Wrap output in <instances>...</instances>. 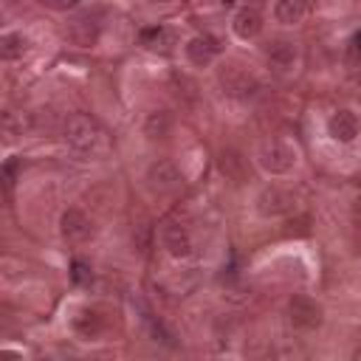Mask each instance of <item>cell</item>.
<instances>
[{"mask_svg": "<svg viewBox=\"0 0 361 361\" xmlns=\"http://www.w3.org/2000/svg\"><path fill=\"white\" fill-rule=\"evenodd\" d=\"M217 82L223 87V93L234 96V99H245L257 90V79L248 68H243L240 62H223L217 68Z\"/></svg>", "mask_w": 361, "mask_h": 361, "instance_id": "cell-2", "label": "cell"}, {"mask_svg": "<svg viewBox=\"0 0 361 361\" xmlns=\"http://www.w3.org/2000/svg\"><path fill=\"white\" fill-rule=\"evenodd\" d=\"M288 319H290V324L296 330H316L322 324V319H324V310L310 296H293L288 302Z\"/></svg>", "mask_w": 361, "mask_h": 361, "instance_id": "cell-4", "label": "cell"}, {"mask_svg": "<svg viewBox=\"0 0 361 361\" xmlns=\"http://www.w3.org/2000/svg\"><path fill=\"white\" fill-rule=\"evenodd\" d=\"M245 3H248V6H259L262 0H245Z\"/></svg>", "mask_w": 361, "mask_h": 361, "instance_id": "cell-23", "label": "cell"}, {"mask_svg": "<svg viewBox=\"0 0 361 361\" xmlns=\"http://www.w3.org/2000/svg\"><path fill=\"white\" fill-rule=\"evenodd\" d=\"M25 48H28V42L23 34H3L0 37V56L3 59H17L25 54Z\"/></svg>", "mask_w": 361, "mask_h": 361, "instance_id": "cell-18", "label": "cell"}, {"mask_svg": "<svg viewBox=\"0 0 361 361\" xmlns=\"http://www.w3.org/2000/svg\"><path fill=\"white\" fill-rule=\"evenodd\" d=\"M141 42L149 48V51H169L175 45V34L164 25H155V28H147L141 31Z\"/></svg>", "mask_w": 361, "mask_h": 361, "instance_id": "cell-16", "label": "cell"}, {"mask_svg": "<svg viewBox=\"0 0 361 361\" xmlns=\"http://www.w3.org/2000/svg\"><path fill=\"white\" fill-rule=\"evenodd\" d=\"M217 166H220V172H223L228 180H234V183H245V180H248V161H245L237 149H223L220 158H217Z\"/></svg>", "mask_w": 361, "mask_h": 361, "instance_id": "cell-12", "label": "cell"}, {"mask_svg": "<svg viewBox=\"0 0 361 361\" xmlns=\"http://www.w3.org/2000/svg\"><path fill=\"white\" fill-rule=\"evenodd\" d=\"M59 226H62V237H65L68 243H85V240H90V234H93L90 217H87L85 212H79V209H68V212L62 214Z\"/></svg>", "mask_w": 361, "mask_h": 361, "instance_id": "cell-9", "label": "cell"}, {"mask_svg": "<svg viewBox=\"0 0 361 361\" xmlns=\"http://www.w3.org/2000/svg\"><path fill=\"white\" fill-rule=\"evenodd\" d=\"M350 214H353V223L361 228V197H355V200H353V209H350Z\"/></svg>", "mask_w": 361, "mask_h": 361, "instance_id": "cell-21", "label": "cell"}, {"mask_svg": "<svg viewBox=\"0 0 361 361\" xmlns=\"http://www.w3.org/2000/svg\"><path fill=\"white\" fill-rule=\"evenodd\" d=\"M152 3H169V0H152Z\"/></svg>", "mask_w": 361, "mask_h": 361, "instance_id": "cell-24", "label": "cell"}, {"mask_svg": "<svg viewBox=\"0 0 361 361\" xmlns=\"http://www.w3.org/2000/svg\"><path fill=\"white\" fill-rule=\"evenodd\" d=\"M217 42L212 39V37H192L189 42H186V56H189V62L192 65H209V62H214V56H217Z\"/></svg>", "mask_w": 361, "mask_h": 361, "instance_id": "cell-13", "label": "cell"}, {"mask_svg": "<svg viewBox=\"0 0 361 361\" xmlns=\"http://www.w3.org/2000/svg\"><path fill=\"white\" fill-rule=\"evenodd\" d=\"M65 141H68L71 149H76L82 155H96L104 147V133L90 116L73 113L65 121Z\"/></svg>", "mask_w": 361, "mask_h": 361, "instance_id": "cell-1", "label": "cell"}, {"mask_svg": "<svg viewBox=\"0 0 361 361\" xmlns=\"http://www.w3.org/2000/svg\"><path fill=\"white\" fill-rule=\"evenodd\" d=\"M290 209H293V197H290V192H285L279 186H268L257 197V212L262 217H282Z\"/></svg>", "mask_w": 361, "mask_h": 361, "instance_id": "cell-8", "label": "cell"}, {"mask_svg": "<svg viewBox=\"0 0 361 361\" xmlns=\"http://www.w3.org/2000/svg\"><path fill=\"white\" fill-rule=\"evenodd\" d=\"M257 164L268 172V175H285L288 169H293L296 164V149L288 141H265L257 149Z\"/></svg>", "mask_w": 361, "mask_h": 361, "instance_id": "cell-3", "label": "cell"}, {"mask_svg": "<svg viewBox=\"0 0 361 361\" xmlns=\"http://www.w3.org/2000/svg\"><path fill=\"white\" fill-rule=\"evenodd\" d=\"M68 37H71L76 45L87 48V45H93V42L99 39V23H96L90 14L76 17V20L71 23V28H68Z\"/></svg>", "mask_w": 361, "mask_h": 361, "instance_id": "cell-14", "label": "cell"}, {"mask_svg": "<svg viewBox=\"0 0 361 361\" xmlns=\"http://www.w3.org/2000/svg\"><path fill=\"white\" fill-rule=\"evenodd\" d=\"M265 59H268V68L279 76L290 73L296 68V59H299V51H296V42L290 39H274L265 51Z\"/></svg>", "mask_w": 361, "mask_h": 361, "instance_id": "cell-7", "label": "cell"}, {"mask_svg": "<svg viewBox=\"0 0 361 361\" xmlns=\"http://www.w3.org/2000/svg\"><path fill=\"white\" fill-rule=\"evenodd\" d=\"M37 3H42L48 8H56V11H68V8L76 6V0H37Z\"/></svg>", "mask_w": 361, "mask_h": 361, "instance_id": "cell-20", "label": "cell"}, {"mask_svg": "<svg viewBox=\"0 0 361 361\" xmlns=\"http://www.w3.org/2000/svg\"><path fill=\"white\" fill-rule=\"evenodd\" d=\"M169 130H172V118H169L166 110H152V113L147 116V121H144V133H147L149 138H166Z\"/></svg>", "mask_w": 361, "mask_h": 361, "instance_id": "cell-17", "label": "cell"}, {"mask_svg": "<svg viewBox=\"0 0 361 361\" xmlns=\"http://www.w3.org/2000/svg\"><path fill=\"white\" fill-rule=\"evenodd\" d=\"M71 268H73V279H76L79 285H87V282L93 279V274H90V268H87V265H85L82 259H76V262H73Z\"/></svg>", "mask_w": 361, "mask_h": 361, "instance_id": "cell-19", "label": "cell"}, {"mask_svg": "<svg viewBox=\"0 0 361 361\" xmlns=\"http://www.w3.org/2000/svg\"><path fill=\"white\" fill-rule=\"evenodd\" d=\"M353 358H358V361H361V347H358V350L353 353Z\"/></svg>", "mask_w": 361, "mask_h": 361, "instance_id": "cell-22", "label": "cell"}, {"mask_svg": "<svg viewBox=\"0 0 361 361\" xmlns=\"http://www.w3.org/2000/svg\"><path fill=\"white\" fill-rule=\"evenodd\" d=\"M231 31L240 39H254L262 31V14L257 11V6H243L231 20Z\"/></svg>", "mask_w": 361, "mask_h": 361, "instance_id": "cell-10", "label": "cell"}, {"mask_svg": "<svg viewBox=\"0 0 361 361\" xmlns=\"http://www.w3.org/2000/svg\"><path fill=\"white\" fill-rule=\"evenodd\" d=\"M305 11H307L305 0H276V6H274V17H276L282 25H296V23H302Z\"/></svg>", "mask_w": 361, "mask_h": 361, "instance_id": "cell-15", "label": "cell"}, {"mask_svg": "<svg viewBox=\"0 0 361 361\" xmlns=\"http://www.w3.org/2000/svg\"><path fill=\"white\" fill-rule=\"evenodd\" d=\"M147 183H149V189L152 192H175L180 183H183V175H180V169H178V164L175 161H169V158H158L155 164H149V169H147Z\"/></svg>", "mask_w": 361, "mask_h": 361, "instance_id": "cell-5", "label": "cell"}, {"mask_svg": "<svg viewBox=\"0 0 361 361\" xmlns=\"http://www.w3.org/2000/svg\"><path fill=\"white\" fill-rule=\"evenodd\" d=\"M161 243L169 251V257H175V259H183L192 254V234L186 226H180L175 220H166L161 226Z\"/></svg>", "mask_w": 361, "mask_h": 361, "instance_id": "cell-6", "label": "cell"}, {"mask_svg": "<svg viewBox=\"0 0 361 361\" xmlns=\"http://www.w3.org/2000/svg\"><path fill=\"white\" fill-rule=\"evenodd\" d=\"M327 130H330V135H333L336 141L350 144V141L358 135V118H355V113H353V110H338V113H333V116H330Z\"/></svg>", "mask_w": 361, "mask_h": 361, "instance_id": "cell-11", "label": "cell"}]
</instances>
